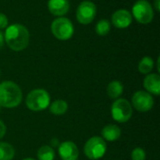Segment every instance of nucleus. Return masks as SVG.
I'll use <instances>...</instances> for the list:
<instances>
[{"label":"nucleus","mask_w":160,"mask_h":160,"mask_svg":"<svg viewBox=\"0 0 160 160\" xmlns=\"http://www.w3.org/2000/svg\"><path fill=\"white\" fill-rule=\"evenodd\" d=\"M4 39L10 50L21 52L28 46L30 35L25 26L19 23H13L6 28Z\"/></svg>","instance_id":"f257e3e1"},{"label":"nucleus","mask_w":160,"mask_h":160,"mask_svg":"<svg viewBox=\"0 0 160 160\" xmlns=\"http://www.w3.org/2000/svg\"><path fill=\"white\" fill-rule=\"evenodd\" d=\"M22 92L20 86L11 81L0 82V108L12 109L21 104Z\"/></svg>","instance_id":"f03ea898"},{"label":"nucleus","mask_w":160,"mask_h":160,"mask_svg":"<svg viewBox=\"0 0 160 160\" xmlns=\"http://www.w3.org/2000/svg\"><path fill=\"white\" fill-rule=\"evenodd\" d=\"M51 103V97L44 89H34L26 97V107L33 112H41L46 110Z\"/></svg>","instance_id":"7ed1b4c3"},{"label":"nucleus","mask_w":160,"mask_h":160,"mask_svg":"<svg viewBox=\"0 0 160 160\" xmlns=\"http://www.w3.org/2000/svg\"><path fill=\"white\" fill-rule=\"evenodd\" d=\"M132 105L126 98L115 99L111 107L112 117L117 123H127L132 117Z\"/></svg>","instance_id":"20e7f679"},{"label":"nucleus","mask_w":160,"mask_h":160,"mask_svg":"<svg viewBox=\"0 0 160 160\" xmlns=\"http://www.w3.org/2000/svg\"><path fill=\"white\" fill-rule=\"evenodd\" d=\"M51 30L55 38L59 40H68L74 34V26L71 21L66 17L54 19L51 25Z\"/></svg>","instance_id":"39448f33"},{"label":"nucleus","mask_w":160,"mask_h":160,"mask_svg":"<svg viewBox=\"0 0 160 160\" xmlns=\"http://www.w3.org/2000/svg\"><path fill=\"white\" fill-rule=\"evenodd\" d=\"M84 155L91 160H98L102 158L107 152V143L99 136L91 137L83 147Z\"/></svg>","instance_id":"423d86ee"},{"label":"nucleus","mask_w":160,"mask_h":160,"mask_svg":"<svg viewBox=\"0 0 160 160\" xmlns=\"http://www.w3.org/2000/svg\"><path fill=\"white\" fill-rule=\"evenodd\" d=\"M134 18L142 24H148L154 19V9L147 0H138L132 7Z\"/></svg>","instance_id":"0eeeda50"},{"label":"nucleus","mask_w":160,"mask_h":160,"mask_svg":"<svg viewBox=\"0 0 160 160\" xmlns=\"http://www.w3.org/2000/svg\"><path fill=\"white\" fill-rule=\"evenodd\" d=\"M97 15V6L89 0L82 1L76 10V19L82 24L91 23Z\"/></svg>","instance_id":"6e6552de"},{"label":"nucleus","mask_w":160,"mask_h":160,"mask_svg":"<svg viewBox=\"0 0 160 160\" xmlns=\"http://www.w3.org/2000/svg\"><path fill=\"white\" fill-rule=\"evenodd\" d=\"M132 108L139 112H146L153 109L155 105L154 98L151 94L146 91H137L134 93L131 99Z\"/></svg>","instance_id":"1a4fd4ad"},{"label":"nucleus","mask_w":160,"mask_h":160,"mask_svg":"<svg viewBox=\"0 0 160 160\" xmlns=\"http://www.w3.org/2000/svg\"><path fill=\"white\" fill-rule=\"evenodd\" d=\"M58 154L62 160H78L80 152L75 142L67 141L58 145Z\"/></svg>","instance_id":"9d476101"},{"label":"nucleus","mask_w":160,"mask_h":160,"mask_svg":"<svg viewBox=\"0 0 160 160\" xmlns=\"http://www.w3.org/2000/svg\"><path fill=\"white\" fill-rule=\"evenodd\" d=\"M132 22V14L127 9H118L112 16V23L119 29L128 27Z\"/></svg>","instance_id":"9b49d317"},{"label":"nucleus","mask_w":160,"mask_h":160,"mask_svg":"<svg viewBox=\"0 0 160 160\" xmlns=\"http://www.w3.org/2000/svg\"><path fill=\"white\" fill-rule=\"evenodd\" d=\"M143 87L152 96L160 95V76L157 73H149L143 80Z\"/></svg>","instance_id":"f8f14e48"},{"label":"nucleus","mask_w":160,"mask_h":160,"mask_svg":"<svg viewBox=\"0 0 160 160\" xmlns=\"http://www.w3.org/2000/svg\"><path fill=\"white\" fill-rule=\"evenodd\" d=\"M49 11L57 17H63L69 10L68 0H49L48 1Z\"/></svg>","instance_id":"ddd939ff"},{"label":"nucleus","mask_w":160,"mask_h":160,"mask_svg":"<svg viewBox=\"0 0 160 160\" xmlns=\"http://www.w3.org/2000/svg\"><path fill=\"white\" fill-rule=\"evenodd\" d=\"M121 134H122L121 128L114 124L107 125L101 130V138L105 142H112L118 141L121 137Z\"/></svg>","instance_id":"4468645a"},{"label":"nucleus","mask_w":160,"mask_h":160,"mask_svg":"<svg viewBox=\"0 0 160 160\" xmlns=\"http://www.w3.org/2000/svg\"><path fill=\"white\" fill-rule=\"evenodd\" d=\"M124 92V85L119 81H112L107 86V95L112 99H117Z\"/></svg>","instance_id":"2eb2a0df"},{"label":"nucleus","mask_w":160,"mask_h":160,"mask_svg":"<svg viewBox=\"0 0 160 160\" xmlns=\"http://www.w3.org/2000/svg\"><path fill=\"white\" fill-rule=\"evenodd\" d=\"M50 112L53 115H63L67 112L68 109V104L64 99H56L52 103H50L49 105Z\"/></svg>","instance_id":"dca6fc26"},{"label":"nucleus","mask_w":160,"mask_h":160,"mask_svg":"<svg viewBox=\"0 0 160 160\" xmlns=\"http://www.w3.org/2000/svg\"><path fill=\"white\" fill-rule=\"evenodd\" d=\"M15 156L13 146L5 142H0V160H12Z\"/></svg>","instance_id":"f3484780"},{"label":"nucleus","mask_w":160,"mask_h":160,"mask_svg":"<svg viewBox=\"0 0 160 160\" xmlns=\"http://www.w3.org/2000/svg\"><path fill=\"white\" fill-rule=\"evenodd\" d=\"M155 67V62L152 57L150 56H144L142 58L138 65V69L142 74H149L152 72Z\"/></svg>","instance_id":"a211bd4d"},{"label":"nucleus","mask_w":160,"mask_h":160,"mask_svg":"<svg viewBox=\"0 0 160 160\" xmlns=\"http://www.w3.org/2000/svg\"><path fill=\"white\" fill-rule=\"evenodd\" d=\"M37 157L38 160H54L55 152L50 145H42L38 148Z\"/></svg>","instance_id":"6ab92c4d"},{"label":"nucleus","mask_w":160,"mask_h":160,"mask_svg":"<svg viewBox=\"0 0 160 160\" xmlns=\"http://www.w3.org/2000/svg\"><path fill=\"white\" fill-rule=\"evenodd\" d=\"M95 30L98 36H101V37L106 36L111 30V22L106 19H102L99 22H98V23L96 24Z\"/></svg>","instance_id":"aec40b11"},{"label":"nucleus","mask_w":160,"mask_h":160,"mask_svg":"<svg viewBox=\"0 0 160 160\" xmlns=\"http://www.w3.org/2000/svg\"><path fill=\"white\" fill-rule=\"evenodd\" d=\"M131 159L132 160H145L146 159V153L141 147H136L133 149L131 153Z\"/></svg>","instance_id":"412c9836"},{"label":"nucleus","mask_w":160,"mask_h":160,"mask_svg":"<svg viewBox=\"0 0 160 160\" xmlns=\"http://www.w3.org/2000/svg\"><path fill=\"white\" fill-rule=\"evenodd\" d=\"M8 26V17L4 13L0 12V29H5Z\"/></svg>","instance_id":"4be33fe9"},{"label":"nucleus","mask_w":160,"mask_h":160,"mask_svg":"<svg viewBox=\"0 0 160 160\" xmlns=\"http://www.w3.org/2000/svg\"><path fill=\"white\" fill-rule=\"evenodd\" d=\"M6 132H7V127L5 123L2 120H0V140L4 138V136L6 135Z\"/></svg>","instance_id":"5701e85b"},{"label":"nucleus","mask_w":160,"mask_h":160,"mask_svg":"<svg viewBox=\"0 0 160 160\" xmlns=\"http://www.w3.org/2000/svg\"><path fill=\"white\" fill-rule=\"evenodd\" d=\"M5 39H4V34L0 31V49H2L3 45H4Z\"/></svg>","instance_id":"b1692460"},{"label":"nucleus","mask_w":160,"mask_h":160,"mask_svg":"<svg viewBox=\"0 0 160 160\" xmlns=\"http://www.w3.org/2000/svg\"><path fill=\"white\" fill-rule=\"evenodd\" d=\"M155 8L157 9V11H160V0H156L155 1Z\"/></svg>","instance_id":"393cba45"},{"label":"nucleus","mask_w":160,"mask_h":160,"mask_svg":"<svg viewBox=\"0 0 160 160\" xmlns=\"http://www.w3.org/2000/svg\"><path fill=\"white\" fill-rule=\"evenodd\" d=\"M60 143L58 142V140H55V139H53V140H52V142H51V145L52 146V147H55V146H58Z\"/></svg>","instance_id":"a878e982"},{"label":"nucleus","mask_w":160,"mask_h":160,"mask_svg":"<svg viewBox=\"0 0 160 160\" xmlns=\"http://www.w3.org/2000/svg\"><path fill=\"white\" fill-rule=\"evenodd\" d=\"M22 160H36V159H34V158H23Z\"/></svg>","instance_id":"bb28decb"},{"label":"nucleus","mask_w":160,"mask_h":160,"mask_svg":"<svg viewBox=\"0 0 160 160\" xmlns=\"http://www.w3.org/2000/svg\"><path fill=\"white\" fill-rule=\"evenodd\" d=\"M0 77H1V70H0Z\"/></svg>","instance_id":"cd10ccee"}]
</instances>
